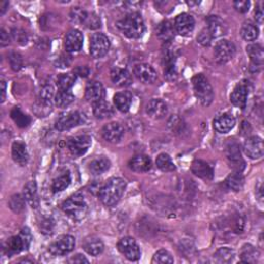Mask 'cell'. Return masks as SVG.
I'll return each mask as SVG.
<instances>
[{
    "instance_id": "obj_1",
    "label": "cell",
    "mask_w": 264,
    "mask_h": 264,
    "mask_svg": "<svg viewBox=\"0 0 264 264\" xmlns=\"http://www.w3.org/2000/svg\"><path fill=\"white\" fill-rule=\"evenodd\" d=\"M126 188L127 183L125 180L112 178L100 188L98 197L105 206H114L121 200Z\"/></svg>"
},
{
    "instance_id": "obj_2",
    "label": "cell",
    "mask_w": 264,
    "mask_h": 264,
    "mask_svg": "<svg viewBox=\"0 0 264 264\" xmlns=\"http://www.w3.org/2000/svg\"><path fill=\"white\" fill-rule=\"evenodd\" d=\"M117 27L130 39L140 38L146 31L145 21L139 13L133 12L117 22Z\"/></svg>"
},
{
    "instance_id": "obj_3",
    "label": "cell",
    "mask_w": 264,
    "mask_h": 264,
    "mask_svg": "<svg viewBox=\"0 0 264 264\" xmlns=\"http://www.w3.org/2000/svg\"><path fill=\"white\" fill-rule=\"evenodd\" d=\"M61 208L68 217L75 220L83 219L88 212V205L82 193H76L68 197L61 204Z\"/></svg>"
},
{
    "instance_id": "obj_4",
    "label": "cell",
    "mask_w": 264,
    "mask_h": 264,
    "mask_svg": "<svg viewBox=\"0 0 264 264\" xmlns=\"http://www.w3.org/2000/svg\"><path fill=\"white\" fill-rule=\"evenodd\" d=\"M192 84H193L194 94L199 102L204 107L210 105L215 98V93L207 78L202 74H198L192 79Z\"/></svg>"
},
{
    "instance_id": "obj_5",
    "label": "cell",
    "mask_w": 264,
    "mask_h": 264,
    "mask_svg": "<svg viewBox=\"0 0 264 264\" xmlns=\"http://www.w3.org/2000/svg\"><path fill=\"white\" fill-rule=\"evenodd\" d=\"M111 49V41L109 37L101 33H94L90 38V54L95 59L104 57Z\"/></svg>"
},
{
    "instance_id": "obj_6",
    "label": "cell",
    "mask_w": 264,
    "mask_h": 264,
    "mask_svg": "<svg viewBox=\"0 0 264 264\" xmlns=\"http://www.w3.org/2000/svg\"><path fill=\"white\" fill-rule=\"evenodd\" d=\"M92 145V138L89 135H78L71 137L66 141V146L69 153L78 158L85 155Z\"/></svg>"
},
{
    "instance_id": "obj_7",
    "label": "cell",
    "mask_w": 264,
    "mask_h": 264,
    "mask_svg": "<svg viewBox=\"0 0 264 264\" xmlns=\"http://www.w3.org/2000/svg\"><path fill=\"white\" fill-rule=\"evenodd\" d=\"M76 248V238L73 235H60L50 246V253L53 256H64L73 252Z\"/></svg>"
},
{
    "instance_id": "obj_8",
    "label": "cell",
    "mask_w": 264,
    "mask_h": 264,
    "mask_svg": "<svg viewBox=\"0 0 264 264\" xmlns=\"http://www.w3.org/2000/svg\"><path fill=\"white\" fill-rule=\"evenodd\" d=\"M84 122L83 115L78 111L62 114L55 122V128L58 131H66L81 125Z\"/></svg>"
},
{
    "instance_id": "obj_9",
    "label": "cell",
    "mask_w": 264,
    "mask_h": 264,
    "mask_svg": "<svg viewBox=\"0 0 264 264\" xmlns=\"http://www.w3.org/2000/svg\"><path fill=\"white\" fill-rule=\"evenodd\" d=\"M118 250L129 261H137L140 258L141 252L135 239L130 236H126L118 242Z\"/></svg>"
},
{
    "instance_id": "obj_10",
    "label": "cell",
    "mask_w": 264,
    "mask_h": 264,
    "mask_svg": "<svg viewBox=\"0 0 264 264\" xmlns=\"http://www.w3.org/2000/svg\"><path fill=\"white\" fill-rule=\"evenodd\" d=\"M235 52H236L235 45L231 41L223 39L216 43L214 55L218 63L225 64L234 57Z\"/></svg>"
},
{
    "instance_id": "obj_11",
    "label": "cell",
    "mask_w": 264,
    "mask_h": 264,
    "mask_svg": "<svg viewBox=\"0 0 264 264\" xmlns=\"http://www.w3.org/2000/svg\"><path fill=\"white\" fill-rule=\"evenodd\" d=\"M249 96V82L243 81L238 83L230 94V101L231 103L238 108L244 110L247 107Z\"/></svg>"
},
{
    "instance_id": "obj_12",
    "label": "cell",
    "mask_w": 264,
    "mask_h": 264,
    "mask_svg": "<svg viewBox=\"0 0 264 264\" xmlns=\"http://www.w3.org/2000/svg\"><path fill=\"white\" fill-rule=\"evenodd\" d=\"M175 30L182 36H188L194 30L195 20L187 13L180 14L175 19Z\"/></svg>"
},
{
    "instance_id": "obj_13",
    "label": "cell",
    "mask_w": 264,
    "mask_h": 264,
    "mask_svg": "<svg viewBox=\"0 0 264 264\" xmlns=\"http://www.w3.org/2000/svg\"><path fill=\"white\" fill-rule=\"evenodd\" d=\"M244 152L250 159H260L264 154L262 138L257 135L248 137L244 143Z\"/></svg>"
},
{
    "instance_id": "obj_14",
    "label": "cell",
    "mask_w": 264,
    "mask_h": 264,
    "mask_svg": "<svg viewBox=\"0 0 264 264\" xmlns=\"http://www.w3.org/2000/svg\"><path fill=\"white\" fill-rule=\"evenodd\" d=\"M226 156L236 172H242L245 169V161L242 158L241 151H239V146L233 139H230L227 143Z\"/></svg>"
},
{
    "instance_id": "obj_15",
    "label": "cell",
    "mask_w": 264,
    "mask_h": 264,
    "mask_svg": "<svg viewBox=\"0 0 264 264\" xmlns=\"http://www.w3.org/2000/svg\"><path fill=\"white\" fill-rule=\"evenodd\" d=\"M134 76L143 84H153L157 80V71L148 63H139L134 67Z\"/></svg>"
},
{
    "instance_id": "obj_16",
    "label": "cell",
    "mask_w": 264,
    "mask_h": 264,
    "mask_svg": "<svg viewBox=\"0 0 264 264\" xmlns=\"http://www.w3.org/2000/svg\"><path fill=\"white\" fill-rule=\"evenodd\" d=\"M84 45V35L78 29H73L67 32L64 39V47L68 53L80 52Z\"/></svg>"
},
{
    "instance_id": "obj_17",
    "label": "cell",
    "mask_w": 264,
    "mask_h": 264,
    "mask_svg": "<svg viewBox=\"0 0 264 264\" xmlns=\"http://www.w3.org/2000/svg\"><path fill=\"white\" fill-rule=\"evenodd\" d=\"M124 127L118 122L108 123L103 126L101 130L103 138L111 143H117L121 140L124 135Z\"/></svg>"
},
{
    "instance_id": "obj_18",
    "label": "cell",
    "mask_w": 264,
    "mask_h": 264,
    "mask_svg": "<svg viewBox=\"0 0 264 264\" xmlns=\"http://www.w3.org/2000/svg\"><path fill=\"white\" fill-rule=\"evenodd\" d=\"M104 96H105V90L100 82L93 81L88 83L85 91V97L87 101L93 104L95 102L103 100Z\"/></svg>"
},
{
    "instance_id": "obj_19",
    "label": "cell",
    "mask_w": 264,
    "mask_h": 264,
    "mask_svg": "<svg viewBox=\"0 0 264 264\" xmlns=\"http://www.w3.org/2000/svg\"><path fill=\"white\" fill-rule=\"evenodd\" d=\"M236 120L232 114L224 113L214 120V128L217 130L219 133L225 134L230 132L234 125H235Z\"/></svg>"
},
{
    "instance_id": "obj_20",
    "label": "cell",
    "mask_w": 264,
    "mask_h": 264,
    "mask_svg": "<svg viewBox=\"0 0 264 264\" xmlns=\"http://www.w3.org/2000/svg\"><path fill=\"white\" fill-rule=\"evenodd\" d=\"M206 23H207L206 29L208 30L213 39L221 37L224 34H226L227 31L226 25L219 16H208L206 18Z\"/></svg>"
},
{
    "instance_id": "obj_21",
    "label": "cell",
    "mask_w": 264,
    "mask_h": 264,
    "mask_svg": "<svg viewBox=\"0 0 264 264\" xmlns=\"http://www.w3.org/2000/svg\"><path fill=\"white\" fill-rule=\"evenodd\" d=\"M191 172L196 177L203 180H212L214 178V169L206 161L196 159L191 165Z\"/></svg>"
},
{
    "instance_id": "obj_22",
    "label": "cell",
    "mask_w": 264,
    "mask_h": 264,
    "mask_svg": "<svg viewBox=\"0 0 264 264\" xmlns=\"http://www.w3.org/2000/svg\"><path fill=\"white\" fill-rule=\"evenodd\" d=\"M146 112L149 117L160 120L163 119L167 115V113H169V108H167V104L163 100L155 98L147 103Z\"/></svg>"
},
{
    "instance_id": "obj_23",
    "label": "cell",
    "mask_w": 264,
    "mask_h": 264,
    "mask_svg": "<svg viewBox=\"0 0 264 264\" xmlns=\"http://www.w3.org/2000/svg\"><path fill=\"white\" fill-rule=\"evenodd\" d=\"M164 60V78L169 81H174L177 79V68H176V56L170 49L164 50L163 54Z\"/></svg>"
},
{
    "instance_id": "obj_24",
    "label": "cell",
    "mask_w": 264,
    "mask_h": 264,
    "mask_svg": "<svg viewBox=\"0 0 264 264\" xmlns=\"http://www.w3.org/2000/svg\"><path fill=\"white\" fill-rule=\"evenodd\" d=\"M12 157L17 164L25 166L29 161V154L25 143L20 140L15 141L12 146Z\"/></svg>"
},
{
    "instance_id": "obj_25",
    "label": "cell",
    "mask_w": 264,
    "mask_h": 264,
    "mask_svg": "<svg viewBox=\"0 0 264 264\" xmlns=\"http://www.w3.org/2000/svg\"><path fill=\"white\" fill-rule=\"evenodd\" d=\"M111 80L118 87H128L132 83V78L126 68L115 67L111 71Z\"/></svg>"
},
{
    "instance_id": "obj_26",
    "label": "cell",
    "mask_w": 264,
    "mask_h": 264,
    "mask_svg": "<svg viewBox=\"0 0 264 264\" xmlns=\"http://www.w3.org/2000/svg\"><path fill=\"white\" fill-rule=\"evenodd\" d=\"M129 169L135 173H147L152 169V160L147 155H136L128 162Z\"/></svg>"
},
{
    "instance_id": "obj_27",
    "label": "cell",
    "mask_w": 264,
    "mask_h": 264,
    "mask_svg": "<svg viewBox=\"0 0 264 264\" xmlns=\"http://www.w3.org/2000/svg\"><path fill=\"white\" fill-rule=\"evenodd\" d=\"M83 249L89 255L97 257L100 254H102L104 250V245L99 237L89 236L85 238V241L83 242Z\"/></svg>"
},
{
    "instance_id": "obj_28",
    "label": "cell",
    "mask_w": 264,
    "mask_h": 264,
    "mask_svg": "<svg viewBox=\"0 0 264 264\" xmlns=\"http://www.w3.org/2000/svg\"><path fill=\"white\" fill-rule=\"evenodd\" d=\"M23 196L26 202L32 207L36 208L39 205V199L37 194V185L35 181L28 182L23 190Z\"/></svg>"
},
{
    "instance_id": "obj_29",
    "label": "cell",
    "mask_w": 264,
    "mask_h": 264,
    "mask_svg": "<svg viewBox=\"0 0 264 264\" xmlns=\"http://www.w3.org/2000/svg\"><path fill=\"white\" fill-rule=\"evenodd\" d=\"M175 26L170 21H163L156 28V35L163 42H171L175 38Z\"/></svg>"
},
{
    "instance_id": "obj_30",
    "label": "cell",
    "mask_w": 264,
    "mask_h": 264,
    "mask_svg": "<svg viewBox=\"0 0 264 264\" xmlns=\"http://www.w3.org/2000/svg\"><path fill=\"white\" fill-rule=\"evenodd\" d=\"M113 101L118 111L121 113H127L129 112L132 103V96L128 92H119L114 95Z\"/></svg>"
},
{
    "instance_id": "obj_31",
    "label": "cell",
    "mask_w": 264,
    "mask_h": 264,
    "mask_svg": "<svg viewBox=\"0 0 264 264\" xmlns=\"http://www.w3.org/2000/svg\"><path fill=\"white\" fill-rule=\"evenodd\" d=\"M110 167H111V161L103 156L95 158L89 163V171L94 176L102 175L103 173L110 170Z\"/></svg>"
},
{
    "instance_id": "obj_32",
    "label": "cell",
    "mask_w": 264,
    "mask_h": 264,
    "mask_svg": "<svg viewBox=\"0 0 264 264\" xmlns=\"http://www.w3.org/2000/svg\"><path fill=\"white\" fill-rule=\"evenodd\" d=\"M93 114L97 119H108L114 116V108L105 100H100L98 102L93 103Z\"/></svg>"
},
{
    "instance_id": "obj_33",
    "label": "cell",
    "mask_w": 264,
    "mask_h": 264,
    "mask_svg": "<svg viewBox=\"0 0 264 264\" xmlns=\"http://www.w3.org/2000/svg\"><path fill=\"white\" fill-rule=\"evenodd\" d=\"M225 186L229 189L232 190L234 192H238L241 191L245 185V178L242 175V172H234L232 174H230L225 182H224Z\"/></svg>"
},
{
    "instance_id": "obj_34",
    "label": "cell",
    "mask_w": 264,
    "mask_h": 264,
    "mask_svg": "<svg viewBox=\"0 0 264 264\" xmlns=\"http://www.w3.org/2000/svg\"><path fill=\"white\" fill-rule=\"evenodd\" d=\"M6 250H7V253H8L9 257H11V256H13L15 254H19V253H21L23 251H26L25 244H24V241L22 239L20 234L12 236L9 239L8 243H7Z\"/></svg>"
},
{
    "instance_id": "obj_35",
    "label": "cell",
    "mask_w": 264,
    "mask_h": 264,
    "mask_svg": "<svg viewBox=\"0 0 264 264\" xmlns=\"http://www.w3.org/2000/svg\"><path fill=\"white\" fill-rule=\"evenodd\" d=\"M246 51L254 65H262L264 61V51L262 44L260 43L249 44L246 47Z\"/></svg>"
},
{
    "instance_id": "obj_36",
    "label": "cell",
    "mask_w": 264,
    "mask_h": 264,
    "mask_svg": "<svg viewBox=\"0 0 264 264\" xmlns=\"http://www.w3.org/2000/svg\"><path fill=\"white\" fill-rule=\"evenodd\" d=\"M239 258L242 262L245 263H256L260 258V252L250 244H246L243 246L241 253H239Z\"/></svg>"
},
{
    "instance_id": "obj_37",
    "label": "cell",
    "mask_w": 264,
    "mask_h": 264,
    "mask_svg": "<svg viewBox=\"0 0 264 264\" xmlns=\"http://www.w3.org/2000/svg\"><path fill=\"white\" fill-rule=\"evenodd\" d=\"M11 118L20 128H26L31 123V118L27 114L23 113L19 107H15L11 111Z\"/></svg>"
},
{
    "instance_id": "obj_38",
    "label": "cell",
    "mask_w": 264,
    "mask_h": 264,
    "mask_svg": "<svg viewBox=\"0 0 264 264\" xmlns=\"http://www.w3.org/2000/svg\"><path fill=\"white\" fill-rule=\"evenodd\" d=\"M71 183V176L68 171H64L58 177L53 180L52 183V190L54 193H59L68 188Z\"/></svg>"
},
{
    "instance_id": "obj_39",
    "label": "cell",
    "mask_w": 264,
    "mask_h": 264,
    "mask_svg": "<svg viewBox=\"0 0 264 264\" xmlns=\"http://www.w3.org/2000/svg\"><path fill=\"white\" fill-rule=\"evenodd\" d=\"M156 165L163 173H172L176 171V165L171 156L166 153H161L156 158Z\"/></svg>"
},
{
    "instance_id": "obj_40",
    "label": "cell",
    "mask_w": 264,
    "mask_h": 264,
    "mask_svg": "<svg viewBox=\"0 0 264 264\" xmlns=\"http://www.w3.org/2000/svg\"><path fill=\"white\" fill-rule=\"evenodd\" d=\"M76 97L75 95L71 93L70 91H58V93L55 95V104L56 107L60 109H66L68 108L71 103L75 101Z\"/></svg>"
},
{
    "instance_id": "obj_41",
    "label": "cell",
    "mask_w": 264,
    "mask_h": 264,
    "mask_svg": "<svg viewBox=\"0 0 264 264\" xmlns=\"http://www.w3.org/2000/svg\"><path fill=\"white\" fill-rule=\"evenodd\" d=\"M77 77L73 74H60L57 77L56 85L60 91H69L76 83Z\"/></svg>"
},
{
    "instance_id": "obj_42",
    "label": "cell",
    "mask_w": 264,
    "mask_h": 264,
    "mask_svg": "<svg viewBox=\"0 0 264 264\" xmlns=\"http://www.w3.org/2000/svg\"><path fill=\"white\" fill-rule=\"evenodd\" d=\"M235 253L230 248H220L213 256V260L217 263H230L233 261Z\"/></svg>"
},
{
    "instance_id": "obj_43",
    "label": "cell",
    "mask_w": 264,
    "mask_h": 264,
    "mask_svg": "<svg viewBox=\"0 0 264 264\" xmlns=\"http://www.w3.org/2000/svg\"><path fill=\"white\" fill-rule=\"evenodd\" d=\"M241 34L246 41H254L259 36V28L255 25V24L246 23L242 27Z\"/></svg>"
},
{
    "instance_id": "obj_44",
    "label": "cell",
    "mask_w": 264,
    "mask_h": 264,
    "mask_svg": "<svg viewBox=\"0 0 264 264\" xmlns=\"http://www.w3.org/2000/svg\"><path fill=\"white\" fill-rule=\"evenodd\" d=\"M174 257L172 256V254L164 249H161L159 251H157L152 259V263L153 264H172L174 263Z\"/></svg>"
},
{
    "instance_id": "obj_45",
    "label": "cell",
    "mask_w": 264,
    "mask_h": 264,
    "mask_svg": "<svg viewBox=\"0 0 264 264\" xmlns=\"http://www.w3.org/2000/svg\"><path fill=\"white\" fill-rule=\"evenodd\" d=\"M25 202H26V200H25V198H24V196H22L20 194H15L10 198L9 205L13 212L20 214L24 210V208H25Z\"/></svg>"
},
{
    "instance_id": "obj_46",
    "label": "cell",
    "mask_w": 264,
    "mask_h": 264,
    "mask_svg": "<svg viewBox=\"0 0 264 264\" xmlns=\"http://www.w3.org/2000/svg\"><path fill=\"white\" fill-rule=\"evenodd\" d=\"M55 89L51 84H46L42 86L40 90V97L39 100L52 104L54 98H55Z\"/></svg>"
},
{
    "instance_id": "obj_47",
    "label": "cell",
    "mask_w": 264,
    "mask_h": 264,
    "mask_svg": "<svg viewBox=\"0 0 264 264\" xmlns=\"http://www.w3.org/2000/svg\"><path fill=\"white\" fill-rule=\"evenodd\" d=\"M83 25L89 29L95 30V29H98L101 27V21H100V18L95 13L88 12Z\"/></svg>"
},
{
    "instance_id": "obj_48",
    "label": "cell",
    "mask_w": 264,
    "mask_h": 264,
    "mask_svg": "<svg viewBox=\"0 0 264 264\" xmlns=\"http://www.w3.org/2000/svg\"><path fill=\"white\" fill-rule=\"evenodd\" d=\"M87 11L82 8H74L70 12V21L73 23L79 24V25H83L85 21V18L87 16Z\"/></svg>"
},
{
    "instance_id": "obj_49",
    "label": "cell",
    "mask_w": 264,
    "mask_h": 264,
    "mask_svg": "<svg viewBox=\"0 0 264 264\" xmlns=\"http://www.w3.org/2000/svg\"><path fill=\"white\" fill-rule=\"evenodd\" d=\"M12 38L19 44H26L28 42V35L25 30H23L21 28H13L11 31Z\"/></svg>"
},
{
    "instance_id": "obj_50",
    "label": "cell",
    "mask_w": 264,
    "mask_h": 264,
    "mask_svg": "<svg viewBox=\"0 0 264 264\" xmlns=\"http://www.w3.org/2000/svg\"><path fill=\"white\" fill-rule=\"evenodd\" d=\"M52 112V104L43 102L41 100H38L34 107V113L38 117H46Z\"/></svg>"
},
{
    "instance_id": "obj_51",
    "label": "cell",
    "mask_w": 264,
    "mask_h": 264,
    "mask_svg": "<svg viewBox=\"0 0 264 264\" xmlns=\"http://www.w3.org/2000/svg\"><path fill=\"white\" fill-rule=\"evenodd\" d=\"M9 62L12 69L15 71L20 70L23 66V58L19 53L16 52H13L9 55Z\"/></svg>"
},
{
    "instance_id": "obj_52",
    "label": "cell",
    "mask_w": 264,
    "mask_h": 264,
    "mask_svg": "<svg viewBox=\"0 0 264 264\" xmlns=\"http://www.w3.org/2000/svg\"><path fill=\"white\" fill-rule=\"evenodd\" d=\"M22 237V239L24 241V244H25V247H26V251L29 249L30 245H31V242H32V234H31V231L28 227H24L22 228V230L20 231L19 233Z\"/></svg>"
},
{
    "instance_id": "obj_53",
    "label": "cell",
    "mask_w": 264,
    "mask_h": 264,
    "mask_svg": "<svg viewBox=\"0 0 264 264\" xmlns=\"http://www.w3.org/2000/svg\"><path fill=\"white\" fill-rule=\"evenodd\" d=\"M197 40L199 43H201L202 45L204 46H207L210 44L212 40H213V37L210 36L208 30L206 28H204L203 30H201V32L199 33V35L197 36Z\"/></svg>"
},
{
    "instance_id": "obj_54",
    "label": "cell",
    "mask_w": 264,
    "mask_h": 264,
    "mask_svg": "<svg viewBox=\"0 0 264 264\" xmlns=\"http://www.w3.org/2000/svg\"><path fill=\"white\" fill-rule=\"evenodd\" d=\"M233 7H234V9L238 13L245 14V13H247L250 10L251 3L249 2V0H246V2H234L233 3Z\"/></svg>"
},
{
    "instance_id": "obj_55",
    "label": "cell",
    "mask_w": 264,
    "mask_h": 264,
    "mask_svg": "<svg viewBox=\"0 0 264 264\" xmlns=\"http://www.w3.org/2000/svg\"><path fill=\"white\" fill-rule=\"evenodd\" d=\"M254 16H255L256 22H258L259 24H262V23H263L264 13H263V4H262V3H258V4L256 5L255 11H254Z\"/></svg>"
},
{
    "instance_id": "obj_56",
    "label": "cell",
    "mask_w": 264,
    "mask_h": 264,
    "mask_svg": "<svg viewBox=\"0 0 264 264\" xmlns=\"http://www.w3.org/2000/svg\"><path fill=\"white\" fill-rule=\"evenodd\" d=\"M10 42H11L10 34L5 29H2V31H0V44H2V46H6Z\"/></svg>"
},
{
    "instance_id": "obj_57",
    "label": "cell",
    "mask_w": 264,
    "mask_h": 264,
    "mask_svg": "<svg viewBox=\"0 0 264 264\" xmlns=\"http://www.w3.org/2000/svg\"><path fill=\"white\" fill-rule=\"evenodd\" d=\"M69 263H89V260L82 254H77L68 260Z\"/></svg>"
},
{
    "instance_id": "obj_58",
    "label": "cell",
    "mask_w": 264,
    "mask_h": 264,
    "mask_svg": "<svg viewBox=\"0 0 264 264\" xmlns=\"http://www.w3.org/2000/svg\"><path fill=\"white\" fill-rule=\"evenodd\" d=\"M90 73V70L87 66H79L75 69V75L76 76H80V77H83V78H86L88 77Z\"/></svg>"
},
{
    "instance_id": "obj_59",
    "label": "cell",
    "mask_w": 264,
    "mask_h": 264,
    "mask_svg": "<svg viewBox=\"0 0 264 264\" xmlns=\"http://www.w3.org/2000/svg\"><path fill=\"white\" fill-rule=\"evenodd\" d=\"M2 102H5L6 95H7V84L5 81H2Z\"/></svg>"
},
{
    "instance_id": "obj_60",
    "label": "cell",
    "mask_w": 264,
    "mask_h": 264,
    "mask_svg": "<svg viewBox=\"0 0 264 264\" xmlns=\"http://www.w3.org/2000/svg\"><path fill=\"white\" fill-rule=\"evenodd\" d=\"M10 4L8 2H2L0 3V14L4 15L6 13V11L8 10Z\"/></svg>"
}]
</instances>
